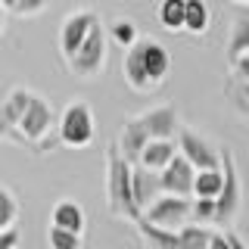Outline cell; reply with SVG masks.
I'll return each mask as SVG.
<instances>
[{"label":"cell","mask_w":249,"mask_h":249,"mask_svg":"<svg viewBox=\"0 0 249 249\" xmlns=\"http://www.w3.org/2000/svg\"><path fill=\"white\" fill-rule=\"evenodd\" d=\"M240 53H249V6H240L228 31V59H237Z\"/></svg>","instance_id":"ac0fdd59"},{"label":"cell","mask_w":249,"mask_h":249,"mask_svg":"<svg viewBox=\"0 0 249 249\" xmlns=\"http://www.w3.org/2000/svg\"><path fill=\"white\" fill-rule=\"evenodd\" d=\"M0 6H3V10H10V13H13V6H16V0H0Z\"/></svg>","instance_id":"d6a6232c"},{"label":"cell","mask_w":249,"mask_h":249,"mask_svg":"<svg viewBox=\"0 0 249 249\" xmlns=\"http://www.w3.org/2000/svg\"><path fill=\"white\" fill-rule=\"evenodd\" d=\"M106 209L112 218H122L131 224L143 218V212L134 202V193H131V162L122 159L115 143L106 150Z\"/></svg>","instance_id":"6da1fadb"},{"label":"cell","mask_w":249,"mask_h":249,"mask_svg":"<svg viewBox=\"0 0 249 249\" xmlns=\"http://www.w3.org/2000/svg\"><path fill=\"white\" fill-rule=\"evenodd\" d=\"M16 218H19V199L13 196L10 187L0 184V231H3V228H13Z\"/></svg>","instance_id":"cb8c5ba5"},{"label":"cell","mask_w":249,"mask_h":249,"mask_svg":"<svg viewBox=\"0 0 249 249\" xmlns=\"http://www.w3.org/2000/svg\"><path fill=\"white\" fill-rule=\"evenodd\" d=\"M193 175L196 168L184 159L181 153L168 162L165 168L159 171V181H162V193H175V196H193Z\"/></svg>","instance_id":"30bf717a"},{"label":"cell","mask_w":249,"mask_h":249,"mask_svg":"<svg viewBox=\"0 0 249 249\" xmlns=\"http://www.w3.org/2000/svg\"><path fill=\"white\" fill-rule=\"evenodd\" d=\"M59 140L72 150H84L93 140V109L84 100H72L62 109L59 119Z\"/></svg>","instance_id":"5b68a950"},{"label":"cell","mask_w":249,"mask_h":249,"mask_svg":"<svg viewBox=\"0 0 249 249\" xmlns=\"http://www.w3.org/2000/svg\"><path fill=\"white\" fill-rule=\"evenodd\" d=\"M175 156H178V143H175V140H150V143L143 146V153H140L137 165L162 171L171 159H175Z\"/></svg>","instance_id":"e0dca14e"},{"label":"cell","mask_w":249,"mask_h":249,"mask_svg":"<svg viewBox=\"0 0 249 249\" xmlns=\"http://www.w3.org/2000/svg\"><path fill=\"white\" fill-rule=\"evenodd\" d=\"M106 44H109V37H106L103 25H100V19H97L90 25L88 37L81 41V47L69 56V69H72V75H78V78H97L100 72H103V66H106Z\"/></svg>","instance_id":"3957f363"},{"label":"cell","mask_w":249,"mask_h":249,"mask_svg":"<svg viewBox=\"0 0 249 249\" xmlns=\"http://www.w3.org/2000/svg\"><path fill=\"white\" fill-rule=\"evenodd\" d=\"M146 143H150V137H146V131L140 128V122H137V119L124 122L122 134H119V140H115V146H119L122 159H124V162H131V165H137V159H140V153H143V146H146Z\"/></svg>","instance_id":"5bb4252c"},{"label":"cell","mask_w":249,"mask_h":249,"mask_svg":"<svg viewBox=\"0 0 249 249\" xmlns=\"http://www.w3.org/2000/svg\"><path fill=\"white\" fill-rule=\"evenodd\" d=\"M175 143H178V153H181L196 171L221 168V150H218V146H215L209 137H202L199 131H193V128H178Z\"/></svg>","instance_id":"8992f818"},{"label":"cell","mask_w":249,"mask_h":249,"mask_svg":"<svg viewBox=\"0 0 249 249\" xmlns=\"http://www.w3.org/2000/svg\"><path fill=\"white\" fill-rule=\"evenodd\" d=\"M140 37L131 47H124V81H128V88L131 90H137V93H143V90H150L153 84H150V78H146L143 72V56H140Z\"/></svg>","instance_id":"9a60e30c"},{"label":"cell","mask_w":249,"mask_h":249,"mask_svg":"<svg viewBox=\"0 0 249 249\" xmlns=\"http://www.w3.org/2000/svg\"><path fill=\"white\" fill-rule=\"evenodd\" d=\"M140 44H143L140 47V56H143V72L150 78V84L165 81L171 72V53L159 41H153V37H140Z\"/></svg>","instance_id":"7c38bea8"},{"label":"cell","mask_w":249,"mask_h":249,"mask_svg":"<svg viewBox=\"0 0 249 249\" xmlns=\"http://www.w3.org/2000/svg\"><path fill=\"white\" fill-rule=\"evenodd\" d=\"M184 6H187V0H162L159 10H156L159 25L168 31H184Z\"/></svg>","instance_id":"7402d4cb"},{"label":"cell","mask_w":249,"mask_h":249,"mask_svg":"<svg viewBox=\"0 0 249 249\" xmlns=\"http://www.w3.org/2000/svg\"><path fill=\"white\" fill-rule=\"evenodd\" d=\"M137 231L143 237L146 249H206L209 233H212L202 224H184L178 231H165V228H156V224L143 221V218L137 221Z\"/></svg>","instance_id":"7a4b0ae2"},{"label":"cell","mask_w":249,"mask_h":249,"mask_svg":"<svg viewBox=\"0 0 249 249\" xmlns=\"http://www.w3.org/2000/svg\"><path fill=\"white\" fill-rule=\"evenodd\" d=\"M109 35H112V41L119 44V47H131L137 41V28L131 25L128 19H122V22H115L112 25V31H109Z\"/></svg>","instance_id":"4316f807"},{"label":"cell","mask_w":249,"mask_h":249,"mask_svg":"<svg viewBox=\"0 0 249 249\" xmlns=\"http://www.w3.org/2000/svg\"><path fill=\"white\" fill-rule=\"evenodd\" d=\"M0 249H19V228H3L0 231Z\"/></svg>","instance_id":"f1b7e54d"},{"label":"cell","mask_w":249,"mask_h":249,"mask_svg":"<svg viewBox=\"0 0 249 249\" xmlns=\"http://www.w3.org/2000/svg\"><path fill=\"white\" fill-rule=\"evenodd\" d=\"M206 249H231V237H228V233H218V231H212V233H209V243H206Z\"/></svg>","instance_id":"4dcf8cb0"},{"label":"cell","mask_w":249,"mask_h":249,"mask_svg":"<svg viewBox=\"0 0 249 249\" xmlns=\"http://www.w3.org/2000/svg\"><path fill=\"white\" fill-rule=\"evenodd\" d=\"M0 103H3V100H0Z\"/></svg>","instance_id":"d590c367"},{"label":"cell","mask_w":249,"mask_h":249,"mask_svg":"<svg viewBox=\"0 0 249 249\" xmlns=\"http://www.w3.org/2000/svg\"><path fill=\"white\" fill-rule=\"evenodd\" d=\"M50 122H53V109H50V103L31 93L25 112H22V119H19V131H22L28 140H41L47 131H50Z\"/></svg>","instance_id":"8fae6325"},{"label":"cell","mask_w":249,"mask_h":249,"mask_svg":"<svg viewBox=\"0 0 249 249\" xmlns=\"http://www.w3.org/2000/svg\"><path fill=\"white\" fill-rule=\"evenodd\" d=\"M50 224H56V228H62V231H72V233H81L84 231L81 206L72 202V199H59L56 206H53V212H50Z\"/></svg>","instance_id":"d6986e66"},{"label":"cell","mask_w":249,"mask_h":249,"mask_svg":"<svg viewBox=\"0 0 249 249\" xmlns=\"http://www.w3.org/2000/svg\"><path fill=\"white\" fill-rule=\"evenodd\" d=\"M131 193H134L137 209L143 212L153 199L162 196V181H159V171L143 168V165H131Z\"/></svg>","instance_id":"4fadbf2b"},{"label":"cell","mask_w":249,"mask_h":249,"mask_svg":"<svg viewBox=\"0 0 249 249\" xmlns=\"http://www.w3.org/2000/svg\"><path fill=\"white\" fill-rule=\"evenodd\" d=\"M190 224H215V199H199L193 196L190 202Z\"/></svg>","instance_id":"d4e9b609"},{"label":"cell","mask_w":249,"mask_h":249,"mask_svg":"<svg viewBox=\"0 0 249 249\" xmlns=\"http://www.w3.org/2000/svg\"><path fill=\"white\" fill-rule=\"evenodd\" d=\"M209 22H212V13H209L206 0H187V6H184V31L202 35V31L209 28Z\"/></svg>","instance_id":"ffe728a7"},{"label":"cell","mask_w":249,"mask_h":249,"mask_svg":"<svg viewBox=\"0 0 249 249\" xmlns=\"http://www.w3.org/2000/svg\"><path fill=\"white\" fill-rule=\"evenodd\" d=\"M221 181H224L221 168L196 171V175H193V196H199V199H215L218 190H221Z\"/></svg>","instance_id":"44dd1931"},{"label":"cell","mask_w":249,"mask_h":249,"mask_svg":"<svg viewBox=\"0 0 249 249\" xmlns=\"http://www.w3.org/2000/svg\"><path fill=\"white\" fill-rule=\"evenodd\" d=\"M231 69H233V78L249 81V53H240L237 59H231Z\"/></svg>","instance_id":"f546056e"},{"label":"cell","mask_w":249,"mask_h":249,"mask_svg":"<svg viewBox=\"0 0 249 249\" xmlns=\"http://www.w3.org/2000/svg\"><path fill=\"white\" fill-rule=\"evenodd\" d=\"M221 175H224V181L215 196V224H231L240 215V206H243L240 171H237V162H233L231 150H221Z\"/></svg>","instance_id":"277c9868"},{"label":"cell","mask_w":249,"mask_h":249,"mask_svg":"<svg viewBox=\"0 0 249 249\" xmlns=\"http://www.w3.org/2000/svg\"><path fill=\"white\" fill-rule=\"evenodd\" d=\"M228 237H231V249H249V246L243 243V240L237 237V233H228Z\"/></svg>","instance_id":"1f68e13d"},{"label":"cell","mask_w":249,"mask_h":249,"mask_svg":"<svg viewBox=\"0 0 249 249\" xmlns=\"http://www.w3.org/2000/svg\"><path fill=\"white\" fill-rule=\"evenodd\" d=\"M28 100H31V90L16 88L10 97L0 103V134H10L16 124H19L22 112H25V106H28Z\"/></svg>","instance_id":"2e32d148"},{"label":"cell","mask_w":249,"mask_h":249,"mask_svg":"<svg viewBox=\"0 0 249 249\" xmlns=\"http://www.w3.org/2000/svg\"><path fill=\"white\" fill-rule=\"evenodd\" d=\"M228 103L233 106V112H240L243 119H249V81L231 78L228 81Z\"/></svg>","instance_id":"603a6c76"},{"label":"cell","mask_w":249,"mask_h":249,"mask_svg":"<svg viewBox=\"0 0 249 249\" xmlns=\"http://www.w3.org/2000/svg\"><path fill=\"white\" fill-rule=\"evenodd\" d=\"M44 10H47V0H16V6H13V13L22 16V19L37 16V13H44Z\"/></svg>","instance_id":"83f0119b"},{"label":"cell","mask_w":249,"mask_h":249,"mask_svg":"<svg viewBox=\"0 0 249 249\" xmlns=\"http://www.w3.org/2000/svg\"><path fill=\"white\" fill-rule=\"evenodd\" d=\"M3 25H6V10L0 6V31H3Z\"/></svg>","instance_id":"836d02e7"},{"label":"cell","mask_w":249,"mask_h":249,"mask_svg":"<svg viewBox=\"0 0 249 249\" xmlns=\"http://www.w3.org/2000/svg\"><path fill=\"white\" fill-rule=\"evenodd\" d=\"M137 122H140V128L146 131L150 140H175L178 128H181V124H178V109L171 103H162V106H153V109H146V112H140Z\"/></svg>","instance_id":"ba28073f"},{"label":"cell","mask_w":249,"mask_h":249,"mask_svg":"<svg viewBox=\"0 0 249 249\" xmlns=\"http://www.w3.org/2000/svg\"><path fill=\"white\" fill-rule=\"evenodd\" d=\"M190 218V196H175V193H162L159 199H153L143 209V221L156 224L165 231H178Z\"/></svg>","instance_id":"52a82bcc"},{"label":"cell","mask_w":249,"mask_h":249,"mask_svg":"<svg viewBox=\"0 0 249 249\" xmlns=\"http://www.w3.org/2000/svg\"><path fill=\"white\" fill-rule=\"evenodd\" d=\"M233 3H237V6H249V0H233Z\"/></svg>","instance_id":"e575fe53"},{"label":"cell","mask_w":249,"mask_h":249,"mask_svg":"<svg viewBox=\"0 0 249 249\" xmlns=\"http://www.w3.org/2000/svg\"><path fill=\"white\" fill-rule=\"evenodd\" d=\"M50 249H81V233H72V231H62L56 224H50Z\"/></svg>","instance_id":"484cf974"},{"label":"cell","mask_w":249,"mask_h":249,"mask_svg":"<svg viewBox=\"0 0 249 249\" xmlns=\"http://www.w3.org/2000/svg\"><path fill=\"white\" fill-rule=\"evenodd\" d=\"M93 22H97V13L93 10H78L72 16H66V22H62V28H59V53L66 59L81 47V41L88 37Z\"/></svg>","instance_id":"9c48e42d"}]
</instances>
